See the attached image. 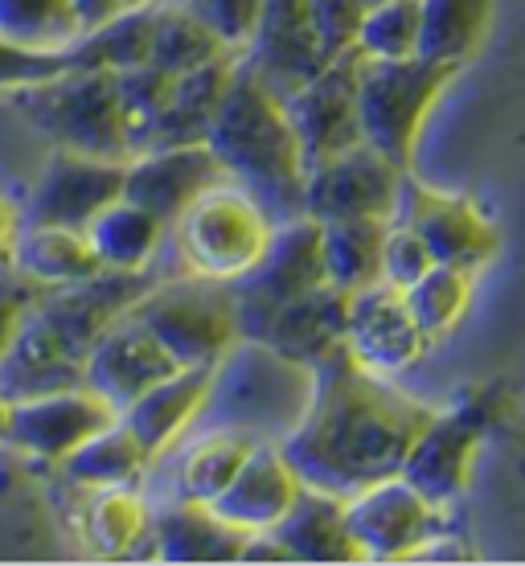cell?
Segmentation results:
<instances>
[{"mask_svg":"<svg viewBox=\"0 0 525 566\" xmlns=\"http://www.w3.org/2000/svg\"><path fill=\"white\" fill-rule=\"evenodd\" d=\"M435 407L402 395L390 378L357 366L337 345L313 366V398L284 439V452L304 489L354 496L369 484L398 476L414 436Z\"/></svg>","mask_w":525,"mask_h":566,"instance_id":"obj_1","label":"cell"},{"mask_svg":"<svg viewBox=\"0 0 525 566\" xmlns=\"http://www.w3.org/2000/svg\"><path fill=\"white\" fill-rule=\"evenodd\" d=\"M206 144L222 160L230 181L242 185L275 222L304 213L308 160H304L300 136L287 119L284 95L271 91L246 62H239Z\"/></svg>","mask_w":525,"mask_h":566,"instance_id":"obj_2","label":"cell"},{"mask_svg":"<svg viewBox=\"0 0 525 566\" xmlns=\"http://www.w3.org/2000/svg\"><path fill=\"white\" fill-rule=\"evenodd\" d=\"M308 398H313V366H300L263 340L242 337L213 366L210 398L198 427H239L255 439L284 443L300 423Z\"/></svg>","mask_w":525,"mask_h":566,"instance_id":"obj_3","label":"cell"},{"mask_svg":"<svg viewBox=\"0 0 525 566\" xmlns=\"http://www.w3.org/2000/svg\"><path fill=\"white\" fill-rule=\"evenodd\" d=\"M9 99L33 128L50 136L54 148L107 160L136 156V136L119 99V78L112 71H71L54 83L17 91Z\"/></svg>","mask_w":525,"mask_h":566,"instance_id":"obj_4","label":"cell"},{"mask_svg":"<svg viewBox=\"0 0 525 566\" xmlns=\"http://www.w3.org/2000/svg\"><path fill=\"white\" fill-rule=\"evenodd\" d=\"M275 234V218L242 185H210L189 210L169 227L177 268L189 275L234 283L255 268Z\"/></svg>","mask_w":525,"mask_h":566,"instance_id":"obj_5","label":"cell"},{"mask_svg":"<svg viewBox=\"0 0 525 566\" xmlns=\"http://www.w3.org/2000/svg\"><path fill=\"white\" fill-rule=\"evenodd\" d=\"M132 316L157 333V340L177 357V366H218L242 340L239 304L230 283L172 271L148 283Z\"/></svg>","mask_w":525,"mask_h":566,"instance_id":"obj_6","label":"cell"},{"mask_svg":"<svg viewBox=\"0 0 525 566\" xmlns=\"http://www.w3.org/2000/svg\"><path fill=\"white\" fill-rule=\"evenodd\" d=\"M460 66L431 62V57H398V62H366L357 71V115L369 148L390 156L395 165L411 169L414 148L423 136L427 115L435 112Z\"/></svg>","mask_w":525,"mask_h":566,"instance_id":"obj_7","label":"cell"},{"mask_svg":"<svg viewBox=\"0 0 525 566\" xmlns=\"http://www.w3.org/2000/svg\"><path fill=\"white\" fill-rule=\"evenodd\" d=\"M325 280V259H321V222L300 213L287 222H275L267 251L242 280L230 283L234 304H239L242 337H259L275 312L292 300L308 296Z\"/></svg>","mask_w":525,"mask_h":566,"instance_id":"obj_8","label":"cell"},{"mask_svg":"<svg viewBox=\"0 0 525 566\" xmlns=\"http://www.w3.org/2000/svg\"><path fill=\"white\" fill-rule=\"evenodd\" d=\"M411 169L395 165L390 156L369 148L366 140L308 165L304 177V213L316 222H342V218H382L395 222L402 206Z\"/></svg>","mask_w":525,"mask_h":566,"instance_id":"obj_9","label":"cell"},{"mask_svg":"<svg viewBox=\"0 0 525 566\" xmlns=\"http://www.w3.org/2000/svg\"><path fill=\"white\" fill-rule=\"evenodd\" d=\"M484 427H489V407L469 398L448 411H435L427 427L414 436L411 452L398 468L402 481H411L435 510H452L472 484V460L481 452Z\"/></svg>","mask_w":525,"mask_h":566,"instance_id":"obj_10","label":"cell"},{"mask_svg":"<svg viewBox=\"0 0 525 566\" xmlns=\"http://www.w3.org/2000/svg\"><path fill=\"white\" fill-rule=\"evenodd\" d=\"M345 522L361 558H419L443 534V510L402 476L345 496Z\"/></svg>","mask_w":525,"mask_h":566,"instance_id":"obj_11","label":"cell"},{"mask_svg":"<svg viewBox=\"0 0 525 566\" xmlns=\"http://www.w3.org/2000/svg\"><path fill=\"white\" fill-rule=\"evenodd\" d=\"M398 218L427 242L435 263L481 275L501 255V230L484 218V210L472 198L443 193V189H431V185L407 177Z\"/></svg>","mask_w":525,"mask_h":566,"instance_id":"obj_12","label":"cell"},{"mask_svg":"<svg viewBox=\"0 0 525 566\" xmlns=\"http://www.w3.org/2000/svg\"><path fill=\"white\" fill-rule=\"evenodd\" d=\"M115 419H119V411L86 382L50 390V395L17 398L13 423H9V448L33 464L57 468L74 448H83L86 439L103 427H112Z\"/></svg>","mask_w":525,"mask_h":566,"instance_id":"obj_13","label":"cell"},{"mask_svg":"<svg viewBox=\"0 0 525 566\" xmlns=\"http://www.w3.org/2000/svg\"><path fill=\"white\" fill-rule=\"evenodd\" d=\"M128 181V160H107V156H86L71 148H54L42 165L33 193L21 206L25 222H50V227L86 230V222L124 198Z\"/></svg>","mask_w":525,"mask_h":566,"instance_id":"obj_14","label":"cell"},{"mask_svg":"<svg viewBox=\"0 0 525 566\" xmlns=\"http://www.w3.org/2000/svg\"><path fill=\"white\" fill-rule=\"evenodd\" d=\"M357 71H361V54L345 50V54L328 57L321 74H313L292 95H284L287 119L296 128L308 165L366 140L361 115H357Z\"/></svg>","mask_w":525,"mask_h":566,"instance_id":"obj_15","label":"cell"},{"mask_svg":"<svg viewBox=\"0 0 525 566\" xmlns=\"http://www.w3.org/2000/svg\"><path fill=\"white\" fill-rule=\"evenodd\" d=\"M328 54L316 29L308 0H263L251 42L242 45V62L280 95H292L300 83L325 71Z\"/></svg>","mask_w":525,"mask_h":566,"instance_id":"obj_16","label":"cell"},{"mask_svg":"<svg viewBox=\"0 0 525 566\" xmlns=\"http://www.w3.org/2000/svg\"><path fill=\"white\" fill-rule=\"evenodd\" d=\"M172 369H181L177 357L160 345L153 328L128 312L115 325L103 328L99 340L86 349L83 382L124 415L136 398L148 395L157 382H165Z\"/></svg>","mask_w":525,"mask_h":566,"instance_id":"obj_17","label":"cell"},{"mask_svg":"<svg viewBox=\"0 0 525 566\" xmlns=\"http://www.w3.org/2000/svg\"><path fill=\"white\" fill-rule=\"evenodd\" d=\"M345 349H349L357 366L374 369L382 378H395V374L411 369L431 349V340L419 333L402 292L390 287V283H374L366 292L349 296Z\"/></svg>","mask_w":525,"mask_h":566,"instance_id":"obj_18","label":"cell"},{"mask_svg":"<svg viewBox=\"0 0 525 566\" xmlns=\"http://www.w3.org/2000/svg\"><path fill=\"white\" fill-rule=\"evenodd\" d=\"M218 181H227V169L206 140L160 144V148H144L128 160L124 198H132L148 213H157L165 227H172Z\"/></svg>","mask_w":525,"mask_h":566,"instance_id":"obj_19","label":"cell"},{"mask_svg":"<svg viewBox=\"0 0 525 566\" xmlns=\"http://www.w3.org/2000/svg\"><path fill=\"white\" fill-rule=\"evenodd\" d=\"M300 493H304V481L287 460L284 443L267 439L246 455L239 476L227 484V493L218 496L210 510L227 525H234L239 534H263L284 522Z\"/></svg>","mask_w":525,"mask_h":566,"instance_id":"obj_20","label":"cell"},{"mask_svg":"<svg viewBox=\"0 0 525 566\" xmlns=\"http://www.w3.org/2000/svg\"><path fill=\"white\" fill-rule=\"evenodd\" d=\"M259 443H267V439L246 436L239 427H193L165 460H157V464H169V496L213 505Z\"/></svg>","mask_w":525,"mask_h":566,"instance_id":"obj_21","label":"cell"},{"mask_svg":"<svg viewBox=\"0 0 525 566\" xmlns=\"http://www.w3.org/2000/svg\"><path fill=\"white\" fill-rule=\"evenodd\" d=\"M210 382H213V366H181L124 411V423L148 448L153 464L165 460L201 423L206 398H210Z\"/></svg>","mask_w":525,"mask_h":566,"instance_id":"obj_22","label":"cell"},{"mask_svg":"<svg viewBox=\"0 0 525 566\" xmlns=\"http://www.w3.org/2000/svg\"><path fill=\"white\" fill-rule=\"evenodd\" d=\"M345 312H349V296L333 283H321L308 296L284 304L251 340H263L300 366H316L325 354L345 345Z\"/></svg>","mask_w":525,"mask_h":566,"instance_id":"obj_23","label":"cell"},{"mask_svg":"<svg viewBox=\"0 0 525 566\" xmlns=\"http://www.w3.org/2000/svg\"><path fill=\"white\" fill-rule=\"evenodd\" d=\"M242 54H222L206 62V66H193L172 78L169 103L160 112L157 128L148 136V148H160V144H198L210 136V124L222 99H227L230 83H234V71H239Z\"/></svg>","mask_w":525,"mask_h":566,"instance_id":"obj_24","label":"cell"},{"mask_svg":"<svg viewBox=\"0 0 525 566\" xmlns=\"http://www.w3.org/2000/svg\"><path fill=\"white\" fill-rule=\"evenodd\" d=\"M62 481L71 484L74 493H99V489H148L153 476V455L140 439L132 436V427L124 423V415L112 427H103L86 439L83 448H74L62 464Z\"/></svg>","mask_w":525,"mask_h":566,"instance_id":"obj_25","label":"cell"},{"mask_svg":"<svg viewBox=\"0 0 525 566\" xmlns=\"http://www.w3.org/2000/svg\"><path fill=\"white\" fill-rule=\"evenodd\" d=\"M153 554L172 563H213V558H239L242 538L234 525H227L210 505L165 496L153 501Z\"/></svg>","mask_w":525,"mask_h":566,"instance_id":"obj_26","label":"cell"},{"mask_svg":"<svg viewBox=\"0 0 525 566\" xmlns=\"http://www.w3.org/2000/svg\"><path fill=\"white\" fill-rule=\"evenodd\" d=\"M13 271L25 283H33L38 296H42V292H57V287L91 280V275H99L103 268L83 230L50 227V222H21L17 251H13Z\"/></svg>","mask_w":525,"mask_h":566,"instance_id":"obj_27","label":"cell"},{"mask_svg":"<svg viewBox=\"0 0 525 566\" xmlns=\"http://www.w3.org/2000/svg\"><path fill=\"white\" fill-rule=\"evenodd\" d=\"M83 382V357H74L62 340L42 325L38 312H29V321L17 333L13 349L0 361V390L13 398L50 395L66 386Z\"/></svg>","mask_w":525,"mask_h":566,"instance_id":"obj_28","label":"cell"},{"mask_svg":"<svg viewBox=\"0 0 525 566\" xmlns=\"http://www.w3.org/2000/svg\"><path fill=\"white\" fill-rule=\"evenodd\" d=\"M275 538L284 542L287 563H361L349 522H345V501L321 489H304L287 517L275 525Z\"/></svg>","mask_w":525,"mask_h":566,"instance_id":"obj_29","label":"cell"},{"mask_svg":"<svg viewBox=\"0 0 525 566\" xmlns=\"http://www.w3.org/2000/svg\"><path fill=\"white\" fill-rule=\"evenodd\" d=\"M83 234L103 271H153L160 251L169 247V227L132 198L103 206Z\"/></svg>","mask_w":525,"mask_h":566,"instance_id":"obj_30","label":"cell"},{"mask_svg":"<svg viewBox=\"0 0 525 566\" xmlns=\"http://www.w3.org/2000/svg\"><path fill=\"white\" fill-rule=\"evenodd\" d=\"M153 496L148 489H99L83 493L78 530L95 554L124 558L140 554V542H153Z\"/></svg>","mask_w":525,"mask_h":566,"instance_id":"obj_31","label":"cell"},{"mask_svg":"<svg viewBox=\"0 0 525 566\" xmlns=\"http://www.w3.org/2000/svg\"><path fill=\"white\" fill-rule=\"evenodd\" d=\"M382 218H342V222H321V259H325V280L354 296L374 283H382Z\"/></svg>","mask_w":525,"mask_h":566,"instance_id":"obj_32","label":"cell"},{"mask_svg":"<svg viewBox=\"0 0 525 566\" xmlns=\"http://www.w3.org/2000/svg\"><path fill=\"white\" fill-rule=\"evenodd\" d=\"M419 4H423L419 54L448 66H464L469 57L481 54L497 0H419Z\"/></svg>","mask_w":525,"mask_h":566,"instance_id":"obj_33","label":"cell"},{"mask_svg":"<svg viewBox=\"0 0 525 566\" xmlns=\"http://www.w3.org/2000/svg\"><path fill=\"white\" fill-rule=\"evenodd\" d=\"M153 25H157V4L124 9L112 21L86 29L71 45L74 71H136L153 62Z\"/></svg>","mask_w":525,"mask_h":566,"instance_id":"obj_34","label":"cell"},{"mask_svg":"<svg viewBox=\"0 0 525 566\" xmlns=\"http://www.w3.org/2000/svg\"><path fill=\"white\" fill-rule=\"evenodd\" d=\"M472 287H476V275H472V271L448 268V263H431V268L402 292V300H407V308H411L419 333L435 345V340L452 337L455 328H460V321L469 316Z\"/></svg>","mask_w":525,"mask_h":566,"instance_id":"obj_35","label":"cell"},{"mask_svg":"<svg viewBox=\"0 0 525 566\" xmlns=\"http://www.w3.org/2000/svg\"><path fill=\"white\" fill-rule=\"evenodd\" d=\"M222 54H234V50L206 21H198L177 0H160L157 25H153V66H160L165 74H185Z\"/></svg>","mask_w":525,"mask_h":566,"instance_id":"obj_36","label":"cell"},{"mask_svg":"<svg viewBox=\"0 0 525 566\" xmlns=\"http://www.w3.org/2000/svg\"><path fill=\"white\" fill-rule=\"evenodd\" d=\"M86 33L74 0H0V38L38 50H71Z\"/></svg>","mask_w":525,"mask_h":566,"instance_id":"obj_37","label":"cell"},{"mask_svg":"<svg viewBox=\"0 0 525 566\" xmlns=\"http://www.w3.org/2000/svg\"><path fill=\"white\" fill-rule=\"evenodd\" d=\"M419 33H423V4L386 0V4H369L361 13L354 50L366 62H398V57L419 54Z\"/></svg>","mask_w":525,"mask_h":566,"instance_id":"obj_38","label":"cell"},{"mask_svg":"<svg viewBox=\"0 0 525 566\" xmlns=\"http://www.w3.org/2000/svg\"><path fill=\"white\" fill-rule=\"evenodd\" d=\"M71 71V50H38V45L0 38V95H17V91H29V86L54 83V78Z\"/></svg>","mask_w":525,"mask_h":566,"instance_id":"obj_39","label":"cell"},{"mask_svg":"<svg viewBox=\"0 0 525 566\" xmlns=\"http://www.w3.org/2000/svg\"><path fill=\"white\" fill-rule=\"evenodd\" d=\"M431 263H435V259L427 251V242L419 239L402 218H395V222L386 227V242H382V283L407 292Z\"/></svg>","mask_w":525,"mask_h":566,"instance_id":"obj_40","label":"cell"},{"mask_svg":"<svg viewBox=\"0 0 525 566\" xmlns=\"http://www.w3.org/2000/svg\"><path fill=\"white\" fill-rule=\"evenodd\" d=\"M181 9L206 21V25L230 45V50H239L251 42V33H255V21H259V9H263V0H177Z\"/></svg>","mask_w":525,"mask_h":566,"instance_id":"obj_41","label":"cell"},{"mask_svg":"<svg viewBox=\"0 0 525 566\" xmlns=\"http://www.w3.org/2000/svg\"><path fill=\"white\" fill-rule=\"evenodd\" d=\"M316 17V29H321V42H325L328 54H345L354 50L357 25H361V13L366 4L361 0H308Z\"/></svg>","mask_w":525,"mask_h":566,"instance_id":"obj_42","label":"cell"},{"mask_svg":"<svg viewBox=\"0 0 525 566\" xmlns=\"http://www.w3.org/2000/svg\"><path fill=\"white\" fill-rule=\"evenodd\" d=\"M33 304H38V287L21 280L17 271H0V361L13 349L17 333L29 321Z\"/></svg>","mask_w":525,"mask_h":566,"instance_id":"obj_43","label":"cell"},{"mask_svg":"<svg viewBox=\"0 0 525 566\" xmlns=\"http://www.w3.org/2000/svg\"><path fill=\"white\" fill-rule=\"evenodd\" d=\"M21 206L9 193H0V271H13L17 234H21Z\"/></svg>","mask_w":525,"mask_h":566,"instance_id":"obj_44","label":"cell"},{"mask_svg":"<svg viewBox=\"0 0 525 566\" xmlns=\"http://www.w3.org/2000/svg\"><path fill=\"white\" fill-rule=\"evenodd\" d=\"M78 4V13H83V25L95 29L103 21H112L115 13H124V0H74Z\"/></svg>","mask_w":525,"mask_h":566,"instance_id":"obj_45","label":"cell"},{"mask_svg":"<svg viewBox=\"0 0 525 566\" xmlns=\"http://www.w3.org/2000/svg\"><path fill=\"white\" fill-rule=\"evenodd\" d=\"M9 423H13V398L0 390V448H9Z\"/></svg>","mask_w":525,"mask_h":566,"instance_id":"obj_46","label":"cell"},{"mask_svg":"<svg viewBox=\"0 0 525 566\" xmlns=\"http://www.w3.org/2000/svg\"><path fill=\"white\" fill-rule=\"evenodd\" d=\"M361 4H366V9H369V4H386V0H361Z\"/></svg>","mask_w":525,"mask_h":566,"instance_id":"obj_47","label":"cell"}]
</instances>
